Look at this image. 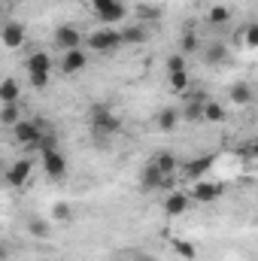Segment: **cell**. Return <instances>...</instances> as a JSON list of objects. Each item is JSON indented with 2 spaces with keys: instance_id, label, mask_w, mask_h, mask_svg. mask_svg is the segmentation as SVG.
Masks as SVG:
<instances>
[{
  "instance_id": "obj_27",
  "label": "cell",
  "mask_w": 258,
  "mask_h": 261,
  "mask_svg": "<svg viewBox=\"0 0 258 261\" xmlns=\"http://www.w3.org/2000/svg\"><path fill=\"white\" fill-rule=\"evenodd\" d=\"M137 18H146V21L161 18V9H158V6H149V3H143V6H137Z\"/></svg>"
},
{
  "instance_id": "obj_17",
  "label": "cell",
  "mask_w": 258,
  "mask_h": 261,
  "mask_svg": "<svg viewBox=\"0 0 258 261\" xmlns=\"http://www.w3.org/2000/svg\"><path fill=\"white\" fill-rule=\"evenodd\" d=\"M200 116L207 122H225V107L216 100H207V103H200Z\"/></svg>"
},
{
  "instance_id": "obj_20",
  "label": "cell",
  "mask_w": 258,
  "mask_h": 261,
  "mask_svg": "<svg viewBox=\"0 0 258 261\" xmlns=\"http://www.w3.org/2000/svg\"><path fill=\"white\" fill-rule=\"evenodd\" d=\"M203 55H207L210 64H222V61H228V46L225 43H210L203 49Z\"/></svg>"
},
{
  "instance_id": "obj_15",
  "label": "cell",
  "mask_w": 258,
  "mask_h": 261,
  "mask_svg": "<svg viewBox=\"0 0 258 261\" xmlns=\"http://www.w3.org/2000/svg\"><path fill=\"white\" fill-rule=\"evenodd\" d=\"M186 210H189V195H186V192L167 195V200H164V213H167V216H183Z\"/></svg>"
},
{
  "instance_id": "obj_18",
  "label": "cell",
  "mask_w": 258,
  "mask_h": 261,
  "mask_svg": "<svg viewBox=\"0 0 258 261\" xmlns=\"http://www.w3.org/2000/svg\"><path fill=\"white\" fill-rule=\"evenodd\" d=\"M52 70V58L46 52H37L28 58V73H49Z\"/></svg>"
},
{
  "instance_id": "obj_9",
  "label": "cell",
  "mask_w": 258,
  "mask_h": 261,
  "mask_svg": "<svg viewBox=\"0 0 258 261\" xmlns=\"http://www.w3.org/2000/svg\"><path fill=\"white\" fill-rule=\"evenodd\" d=\"M140 186H143L146 192H152V189H164V186H173V176H164V173L149 161L146 170H143V176H140Z\"/></svg>"
},
{
  "instance_id": "obj_30",
  "label": "cell",
  "mask_w": 258,
  "mask_h": 261,
  "mask_svg": "<svg viewBox=\"0 0 258 261\" xmlns=\"http://www.w3.org/2000/svg\"><path fill=\"white\" fill-rule=\"evenodd\" d=\"M173 246H176V252H179L183 258H189V261H192L194 255H197V252H194V246H192V243H189V240H176Z\"/></svg>"
},
{
  "instance_id": "obj_16",
  "label": "cell",
  "mask_w": 258,
  "mask_h": 261,
  "mask_svg": "<svg viewBox=\"0 0 258 261\" xmlns=\"http://www.w3.org/2000/svg\"><path fill=\"white\" fill-rule=\"evenodd\" d=\"M15 122H21V107L18 103H0V125L12 128Z\"/></svg>"
},
{
  "instance_id": "obj_11",
  "label": "cell",
  "mask_w": 258,
  "mask_h": 261,
  "mask_svg": "<svg viewBox=\"0 0 258 261\" xmlns=\"http://www.w3.org/2000/svg\"><path fill=\"white\" fill-rule=\"evenodd\" d=\"M210 167H213V155H200V158H192V161H186L183 164V173H186V179H203L207 173H210Z\"/></svg>"
},
{
  "instance_id": "obj_14",
  "label": "cell",
  "mask_w": 258,
  "mask_h": 261,
  "mask_svg": "<svg viewBox=\"0 0 258 261\" xmlns=\"http://www.w3.org/2000/svg\"><path fill=\"white\" fill-rule=\"evenodd\" d=\"M152 164H155V167H158V170H161L164 176H173V173H176V167H179L176 155H173V152H167V149H164V152H155Z\"/></svg>"
},
{
  "instance_id": "obj_31",
  "label": "cell",
  "mask_w": 258,
  "mask_h": 261,
  "mask_svg": "<svg viewBox=\"0 0 258 261\" xmlns=\"http://www.w3.org/2000/svg\"><path fill=\"white\" fill-rule=\"evenodd\" d=\"M28 82L34 88H46L49 85V73H28Z\"/></svg>"
},
{
  "instance_id": "obj_3",
  "label": "cell",
  "mask_w": 258,
  "mask_h": 261,
  "mask_svg": "<svg viewBox=\"0 0 258 261\" xmlns=\"http://www.w3.org/2000/svg\"><path fill=\"white\" fill-rule=\"evenodd\" d=\"M122 46V34L116 28H100L94 34H88V49L91 52H116Z\"/></svg>"
},
{
  "instance_id": "obj_4",
  "label": "cell",
  "mask_w": 258,
  "mask_h": 261,
  "mask_svg": "<svg viewBox=\"0 0 258 261\" xmlns=\"http://www.w3.org/2000/svg\"><path fill=\"white\" fill-rule=\"evenodd\" d=\"M43 134H46V130L40 128V122L21 119V122L12 125V137H15V143H21V146H40V137H43Z\"/></svg>"
},
{
  "instance_id": "obj_29",
  "label": "cell",
  "mask_w": 258,
  "mask_h": 261,
  "mask_svg": "<svg viewBox=\"0 0 258 261\" xmlns=\"http://www.w3.org/2000/svg\"><path fill=\"white\" fill-rule=\"evenodd\" d=\"M243 40H246L249 49H255L258 46V24H246V28H243Z\"/></svg>"
},
{
  "instance_id": "obj_1",
  "label": "cell",
  "mask_w": 258,
  "mask_h": 261,
  "mask_svg": "<svg viewBox=\"0 0 258 261\" xmlns=\"http://www.w3.org/2000/svg\"><path fill=\"white\" fill-rule=\"evenodd\" d=\"M91 130L97 137H116L122 130V122H119V116H113V110L97 103V107H91Z\"/></svg>"
},
{
  "instance_id": "obj_34",
  "label": "cell",
  "mask_w": 258,
  "mask_h": 261,
  "mask_svg": "<svg viewBox=\"0 0 258 261\" xmlns=\"http://www.w3.org/2000/svg\"><path fill=\"white\" fill-rule=\"evenodd\" d=\"M0 3H6V6H12V3H18V0H0Z\"/></svg>"
},
{
  "instance_id": "obj_26",
  "label": "cell",
  "mask_w": 258,
  "mask_h": 261,
  "mask_svg": "<svg viewBox=\"0 0 258 261\" xmlns=\"http://www.w3.org/2000/svg\"><path fill=\"white\" fill-rule=\"evenodd\" d=\"M183 70H189V64H186V55H170L167 58V73H183Z\"/></svg>"
},
{
  "instance_id": "obj_7",
  "label": "cell",
  "mask_w": 258,
  "mask_h": 261,
  "mask_svg": "<svg viewBox=\"0 0 258 261\" xmlns=\"http://www.w3.org/2000/svg\"><path fill=\"white\" fill-rule=\"evenodd\" d=\"M31 173H34V164H31L28 158H18L15 164H9V167H6L3 179H6L9 186H24V182L31 179Z\"/></svg>"
},
{
  "instance_id": "obj_19",
  "label": "cell",
  "mask_w": 258,
  "mask_h": 261,
  "mask_svg": "<svg viewBox=\"0 0 258 261\" xmlns=\"http://www.w3.org/2000/svg\"><path fill=\"white\" fill-rule=\"evenodd\" d=\"M119 34H122V43H146L149 40V31L143 24H131L125 31H119Z\"/></svg>"
},
{
  "instance_id": "obj_13",
  "label": "cell",
  "mask_w": 258,
  "mask_h": 261,
  "mask_svg": "<svg viewBox=\"0 0 258 261\" xmlns=\"http://www.w3.org/2000/svg\"><path fill=\"white\" fill-rule=\"evenodd\" d=\"M18 97H21V82L12 76L0 79V103H18Z\"/></svg>"
},
{
  "instance_id": "obj_21",
  "label": "cell",
  "mask_w": 258,
  "mask_h": 261,
  "mask_svg": "<svg viewBox=\"0 0 258 261\" xmlns=\"http://www.w3.org/2000/svg\"><path fill=\"white\" fill-rule=\"evenodd\" d=\"M228 18H231V9H228V6H210V12H207V21H210L213 28L228 24Z\"/></svg>"
},
{
  "instance_id": "obj_8",
  "label": "cell",
  "mask_w": 258,
  "mask_h": 261,
  "mask_svg": "<svg viewBox=\"0 0 258 261\" xmlns=\"http://www.w3.org/2000/svg\"><path fill=\"white\" fill-rule=\"evenodd\" d=\"M0 40L6 49H21L24 46V24L21 21H6L0 28Z\"/></svg>"
},
{
  "instance_id": "obj_23",
  "label": "cell",
  "mask_w": 258,
  "mask_h": 261,
  "mask_svg": "<svg viewBox=\"0 0 258 261\" xmlns=\"http://www.w3.org/2000/svg\"><path fill=\"white\" fill-rule=\"evenodd\" d=\"M155 122H158V128L161 130H173L176 128V110H161Z\"/></svg>"
},
{
  "instance_id": "obj_5",
  "label": "cell",
  "mask_w": 258,
  "mask_h": 261,
  "mask_svg": "<svg viewBox=\"0 0 258 261\" xmlns=\"http://www.w3.org/2000/svg\"><path fill=\"white\" fill-rule=\"evenodd\" d=\"M43 170L49 179H64L67 176V158L58 152V149H43Z\"/></svg>"
},
{
  "instance_id": "obj_24",
  "label": "cell",
  "mask_w": 258,
  "mask_h": 261,
  "mask_svg": "<svg viewBox=\"0 0 258 261\" xmlns=\"http://www.w3.org/2000/svg\"><path fill=\"white\" fill-rule=\"evenodd\" d=\"M197 46H200V43H197V34H192V31H189V34H183V40H179V49H183V52H179V55H186V58H189L192 52H197Z\"/></svg>"
},
{
  "instance_id": "obj_35",
  "label": "cell",
  "mask_w": 258,
  "mask_h": 261,
  "mask_svg": "<svg viewBox=\"0 0 258 261\" xmlns=\"http://www.w3.org/2000/svg\"><path fill=\"white\" fill-rule=\"evenodd\" d=\"M137 261H143V258H137Z\"/></svg>"
},
{
  "instance_id": "obj_10",
  "label": "cell",
  "mask_w": 258,
  "mask_h": 261,
  "mask_svg": "<svg viewBox=\"0 0 258 261\" xmlns=\"http://www.w3.org/2000/svg\"><path fill=\"white\" fill-rule=\"evenodd\" d=\"M88 67V52L79 46V49H67L64 58H61V73H79V70H85Z\"/></svg>"
},
{
  "instance_id": "obj_2",
  "label": "cell",
  "mask_w": 258,
  "mask_h": 261,
  "mask_svg": "<svg viewBox=\"0 0 258 261\" xmlns=\"http://www.w3.org/2000/svg\"><path fill=\"white\" fill-rule=\"evenodd\" d=\"M91 9H94V15H97L107 28L119 24V21L128 15V9H125L122 0H91Z\"/></svg>"
},
{
  "instance_id": "obj_22",
  "label": "cell",
  "mask_w": 258,
  "mask_h": 261,
  "mask_svg": "<svg viewBox=\"0 0 258 261\" xmlns=\"http://www.w3.org/2000/svg\"><path fill=\"white\" fill-rule=\"evenodd\" d=\"M231 100H234L237 107H246V103L252 100V88H249L246 82H234V88H231Z\"/></svg>"
},
{
  "instance_id": "obj_12",
  "label": "cell",
  "mask_w": 258,
  "mask_h": 261,
  "mask_svg": "<svg viewBox=\"0 0 258 261\" xmlns=\"http://www.w3.org/2000/svg\"><path fill=\"white\" fill-rule=\"evenodd\" d=\"M55 46L64 49V52L67 49H79V46H82V34H79L73 24H61V28L55 31Z\"/></svg>"
},
{
  "instance_id": "obj_28",
  "label": "cell",
  "mask_w": 258,
  "mask_h": 261,
  "mask_svg": "<svg viewBox=\"0 0 258 261\" xmlns=\"http://www.w3.org/2000/svg\"><path fill=\"white\" fill-rule=\"evenodd\" d=\"M170 85H173L176 91L189 88V70H183V73H170Z\"/></svg>"
},
{
  "instance_id": "obj_32",
  "label": "cell",
  "mask_w": 258,
  "mask_h": 261,
  "mask_svg": "<svg viewBox=\"0 0 258 261\" xmlns=\"http://www.w3.org/2000/svg\"><path fill=\"white\" fill-rule=\"evenodd\" d=\"M55 219H61V222L70 219V206L67 203H55Z\"/></svg>"
},
{
  "instance_id": "obj_33",
  "label": "cell",
  "mask_w": 258,
  "mask_h": 261,
  "mask_svg": "<svg viewBox=\"0 0 258 261\" xmlns=\"http://www.w3.org/2000/svg\"><path fill=\"white\" fill-rule=\"evenodd\" d=\"M0 261H6V246L0 243Z\"/></svg>"
},
{
  "instance_id": "obj_25",
  "label": "cell",
  "mask_w": 258,
  "mask_h": 261,
  "mask_svg": "<svg viewBox=\"0 0 258 261\" xmlns=\"http://www.w3.org/2000/svg\"><path fill=\"white\" fill-rule=\"evenodd\" d=\"M28 231H31L34 237H49V222H43V219H31V222H28Z\"/></svg>"
},
{
  "instance_id": "obj_6",
  "label": "cell",
  "mask_w": 258,
  "mask_h": 261,
  "mask_svg": "<svg viewBox=\"0 0 258 261\" xmlns=\"http://www.w3.org/2000/svg\"><path fill=\"white\" fill-rule=\"evenodd\" d=\"M222 197V186L219 182H210V179H197L192 186V195L189 200H197V203H213Z\"/></svg>"
}]
</instances>
